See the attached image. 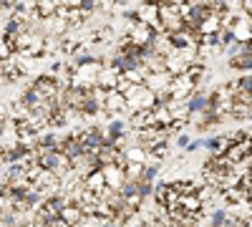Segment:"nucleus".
<instances>
[{
	"label": "nucleus",
	"mask_w": 252,
	"mask_h": 227,
	"mask_svg": "<svg viewBox=\"0 0 252 227\" xmlns=\"http://www.w3.org/2000/svg\"><path fill=\"white\" fill-rule=\"evenodd\" d=\"M78 136L83 141V147H86V152H98L106 144V134H103V127H98V124H91L83 131H78Z\"/></svg>",
	"instance_id": "1"
},
{
	"label": "nucleus",
	"mask_w": 252,
	"mask_h": 227,
	"mask_svg": "<svg viewBox=\"0 0 252 227\" xmlns=\"http://www.w3.org/2000/svg\"><path fill=\"white\" fill-rule=\"evenodd\" d=\"M58 152L66 157L68 162H73L76 157H81L83 152H86V147H83V141H81V136H78V131H73V134H66V136H61V141H58Z\"/></svg>",
	"instance_id": "2"
},
{
	"label": "nucleus",
	"mask_w": 252,
	"mask_h": 227,
	"mask_svg": "<svg viewBox=\"0 0 252 227\" xmlns=\"http://www.w3.org/2000/svg\"><path fill=\"white\" fill-rule=\"evenodd\" d=\"M184 104H187V119H194V116L204 114V111L209 109V104H207V91L194 89L192 94H189V98L184 101Z\"/></svg>",
	"instance_id": "3"
},
{
	"label": "nucleus",
	"mask_w": 252,
	"mask_h": 227,
	"mask_svg": "<svg viewBox=\"0 0 252 227\" xmlns=\"http://www.w3.org/2000/svg\"><path fill=\"white\" fill-rule=\"evenodd\" d=\"M119 81H121V73H119L116 68L103 66V68L98 71V78H96V89H101V91H116Z\"/></svg>",
	"instance_id": "4"
},
{
	"label": "nucleus",
	"mask_w": 252,
	"mask_h": 227,
	"mask_svg": "<svg viewBox=\"0 0 252 227\" xmlns=\"http://www.w3.org/2000/svg\"><path fill=\"white\" fill-rule=\"evenodd\" d=\"M222 119H224V114H220V111H204V114H199L194 119V129L199 134H204V131H209L212 127H217V124H222Z\"/></svg>",
	"instance_id": "5"
},
{
	"label": "nucleus",
	"mask_w": 252,
	"mask_h": 227,
	"mask_svg": "<svg viewBox=\"0 0 252 227\" xmlns=\"http://www.w3.org/2000/svg\"><path fill=\"white\" fill-rule=\"evenodd\" d=\"M126 124H129L126 119H111V121L106 124V127H103V134H106V141L116 144L119 139H124V136H126V129H129Z\"/></svg>",
	"instance_id": "6"
},
{
	"label": "nucleus",
	"mask_w": 252,
	"mask_h": 227,
	"mask_svg": "<svg viewBox=\"0 0 252 227\" xmlns=\"http://www.w3.org/2000/svg\"><path fill=\"white\" fill-rule=\"evenodd\" d=\"M101 172H103V179H106V190H119V184L126 179V167H119V164L106 167Z\"/></svg>",
	"instance_id": "7"
},
{
	"label": "nucleus",
	"mask_w": 252,
	"mask_h": 227,
	"mask_svg": "<svg viewBox=\"0 0 252 227\" xmlns=\"http://www.w3.org/2000/svg\"><path fill=\"white\" fill-rule=\"evenodd\" d=\"M222 28H224V20L220 15H209L204 23L199 26V38H215Z\"/></svg>",
	"instance_id": "8"
},
{
	"label": "nucleus",
	"mask_w": 252,
	"mask_h": 227,
	"mask_svg": "<svg viewBox=\"0 0 252 227\" xmlns=\"http://www.w3.org/2000/svg\"><path fill=\"white\" fill-rule=\"evenodd\" d=\"M58 217L66 222L68 227H81V222H83V212H81V207H78V204H71V202L61 210Z\"/></svg>",
	"instance_id": "9"
},
{
	"label": "nucleus",
	"mask_w": 252,
	"mask_h": 227,
	"mask_svg": "<svg viewBox=\"0 0 252 227\" xmlns=\"http://www.w3.org/2000/svg\"><path fill=\"white\" fill-rule=\"evenodd\" d=\"M157 174H159V164H144V169H141V177H139V179H144V182L154 184Z\"/></svg>",
	"instance_id": "10"
},
{
	"label": "nucleus",
	"mask_w": 252,
	"mask_h": 227,
	"mask_svg": "<svg viewBox=\"0 0 252 227\" xmlns=\"http://www.w3.org/2000/svg\"><path fill=\"white\" fill-rule=\"evenodd\" d=\"M189 144H192V136H189V134H177V147L187 149Z\"/></svg>",
	"instance_id": "11"
},
{
	"label": "nucleus",
	"mask_w": 252,
	"mask_h": 227,
	"mask_svg": "<svg viewBox=\"0 0 252 227\" xmlns=\"http://www.w3.org/2000/svg\"><path fill=\"white\" fill-rule=\"evenodd\" d=\"M101 227H119V225H114L111 220H101Z\"/></svg>",
	"instance_id": "12"
}]
</instances>
